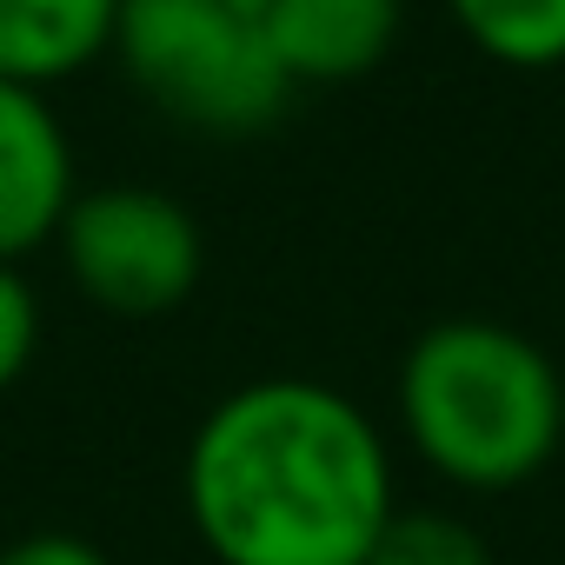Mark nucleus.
<instances>
[{"label": "nucleus", "mask_w": 565, "mask_h": 565, "mask_svg": "<svg viewBox=\"0 0 565 565\" xmlns=\"http://www.w3.org/2000/svg\"><path fill=\"white\" fill-rule=\"evenodd\" d=\"M120 28V0H0V81L47 94L87 74Z\"/></svg>", "instance_id": "obj_7"}, {"label": "nucleus", "mask_w": 565, "mask_h": 565, "mask_svg": "<svg viewBox=\"0 0 565 565\" xmlns=\"http://www.w3.org/2000/svg\"><path fill=\"white\" fill-rule=\"evenodd\" d=\"M114 54L160 114L200 134H259L294 94L266 28L226 14L220 0H120Z\"/></svg>", "instance_id": "obj_3"}, {"label": "nucleus", "mask_w": 565, "mask_h": 565, "mask_svg": "<svg viewBox=\"0 0 565 565\" xmlns=\"http://www.w3.org/2000/svg\"><path fill=\"white\" fill-rule=\"evenodd\" d=\"M393 419L433 479L519 492L565 446V373L505 320H439L399 360Z\"/></svg>", "instance_id": "obj_2"}, {"label": "nucleus", "mask_w": 565, "mask_h": 565, "mask_svg": "<svg viewBox=\"0 0 565 565\" xmlns=\"http://www.w3.org/2000/svg\"><path fill=\"white\" fill-rule=\"evenodd\" d=\"M366 565H492V545H486L479 525L459 519V512H439V505L406 512V505H399Z\"/></svg>", "instance_id": "obj_9"}, {"label": "nucleus", "mask_w": 565, "mask_h": 565, "mask_svg": "<svg viewBox=\"0 0 565 565\" xmlns=\"http://www.w3.org/2000/svg\"><path fill=\"white\" fill-rule=\"evenodd\" d=\"M459 34L499 67H565V0H446Z\"/></svg>", "instance_id": "obj_8"}, {"label": "nucleus", "mask_w": 565, "mask_h": 565, "mask_svg": "<svg viewBox=\"0 0 565 565\" xmlns=\"http://www.w3.org/2000/svg\"><path fill=\"white\" fill-rule=\"evenodd\" d=\"M0 565H114V558L81 532H28L0 552Z\"/></svg>", "instance_id": "obj_11"}, {"label": "nucleus", "mask_w": 565, "mask_h": 565, "mask_svg": "<svg viewBox=\"0 0 565 565\" xmlns=\"http://www.w3.org/2000/svg\"><path fill=\"white\" fill-rule=\"evenodd\" d=\"M61 259L67 279L100 313L153 320L200 287L206 239L180 200L153 186H100V193H74L61 220Z\"/></svg>", "instance_id": "obj_4"}, {"label": "nucleus", "mask_w": 565, "mask_h": 565, "mask_svg": "<svg viewBox=\"0 0 565 565\" xmlns=\"http://www.w3.org/2000/svg\"><path fill=\"white\" fill-rule=\"evenodd\" d=\"M399 41V0H273L266 47L294 87L300 81H360Z\"/></svg>", "instance_id": "obj_6"}, {"label": "nucleus", "mask_w": 565, "mask_h": 565, "mask_svg": "<svg viewBox=\"0 0 565 565\" xmlns=\"http://www.w3.org/2000/svg\"><path fill=\"white\" fill-rule=\"evenodd\" d=\"M41 353V300L21 266H0V399H8Z\"/></svg>", "instance_id": "obj_10"}, {"label": "nucleus", "mask_w": 565, "mask_h": 565, "mask_svg": "<svg viewBox=\"0 0 565 565\" xmlns=\"http://www.w3.org/2000/svg\"><path fill=\"white\" fill-rule=\"evenodd\" d=\"M226 14H239V21H253V28H266V14H273V0H220Z\"/></svg>", "instance_id": "obj_12"}, {"label": "nucleus", "mask_w": 565, "mask_h": 565, "mask_svg": "<svg viewBox=\"0 0 565 565\" xmlns=\"http://www.w3.org/2000/svg\"><path fill=\"white\" fill-rule=\"evenodd\" d=\"M74 147L47 94L0 81V266H21L74 206Z\"/></svg>", "instance_id": "obj_5"}, {"label": "nucleus", "mask_w": 565, "mask_h": 565, "mask_svg": "<svg viewBox=\"0 0 565 565\" xmlns=\"http://www.w3.org/2000/svg\"><path fill=\"white\" fill-rule=\"evenodd\" d=\"M180 505L213 565H366L399 512V466L353 393L273 373L206 406Z\"/></svg>", "instance_id": "obj_1"}]
</instances>
